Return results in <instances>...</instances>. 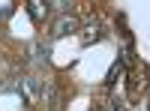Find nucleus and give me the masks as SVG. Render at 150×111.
<instances>
[{
    "label": "nucleus",
    "instance_id": "f03ea898",
    "mask_svg": "<svg viewBox=\"0 0 150 111\" xmlns=\"http://www.w3.org/2000/svg\"><path fill=\"white\" fill-rule=\"evenodd\" d=\"M45 12H48V6L42 3V0H30V18H33V21H42Z\"/></svg>",
    "mask_w": 150,
    "mask_h": 111
},
{
    "label": "nucleus",
    "instance_id": "f257e3e1",
    "mask_svg": "<svg viewBox=\"0 0 150 111\" xmlns=\"http://www.w3.org/2000/svg\"><path fill=\"white\" fill-rule=\"evenodd\" d=\"M75 30H78V18H72V15L60 18V21L54 24V36H69V33H75Z\"/></svg>",
    "mask_w": 150,
    "mask_h": 111
},
{
    "label": "nucleus",
    "instance_id": "39448f33",
    "mask_svg": "<svg viewBox=\"0 0 150 111\" xmlns=\"http://www.w3.org/2000/svg\"><path fill=\"white\" fill-rule=\"evenodd\" d=\"M114 111H129V108H126V105H117V108H114Z\"/></svg>",
    "mask_w": 150,
    "mask_h": 111
},
{
    "label": "nucleus",
    "instance_id": "20e7f679",
    "mask_svg": "<svg viewBox=\"0 0 150 111\" xmlns=\"http://www.w3.org/2000/svg\"><path fill=\"white\" fill-rule=\"evenodd\" d=\"M120 72H123L120 63H117V66H111V72H108V84H114V78H120Z\"/></svg>",
    "mask_w": 150,
    "mask_h": 111
},
{
    "label": "nucleus",
    "instance_id": "7ed1b4c3",
    "mask_svg": "<svg viewBox=\"0 0 150 111\" xmlns=\"http://www.w3.org/2000/svg\"><path fill=\"white\" fill-rule=\"evenodd\" d=\"M96 36H99V24H96V21H90V24H87V27H84V42L96 39Z\"/></svg>",
    "mask_w": 150,
    "mask_h": 111
}]
</instances>
